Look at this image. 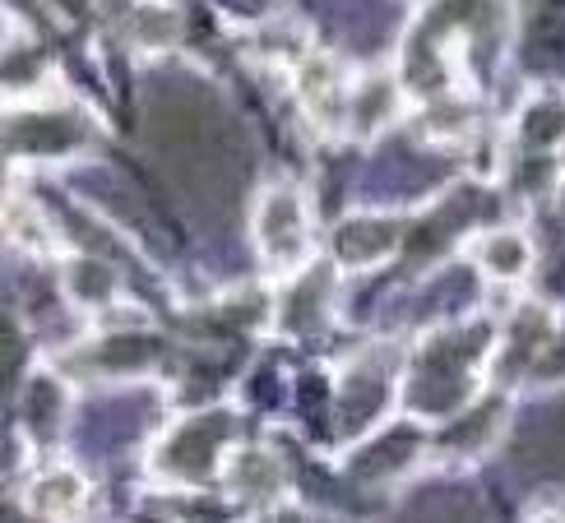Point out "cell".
<instances>
[{"label": "cell", "instance_id": "e0dca14e", "mask_svg": "<svg viewBox=\"0 0 565 523\" xmlns=\"http://www.w3.org/2000/svg\"><path fill=\"white\" fill-rule=\"evenodd\" d=\"M6 232H10V242H23L29 250H46V246H52V236H46V227H42V213L38 209H23L19 200H10V209H6Z\"/></svg>", "mask_w": 565, "mask_h": 523}, {"label": "cell", "instance_id": "ac0fdd59", "mask_svg": "<svg viewBox=\"0 0 565 523\" xmlns=\"http://www.w3.org/2000/svg\"><path fill=\"white\" fill-rule=\"evenodd\" d=\"M52 6H56L61 14H84V6H88V0H52Z\"/></svg>", "mask_w": 565, "mask_h": 523}, {"label": "cell", "instance_id": "277c9868", "mask_svg": "<svg viewBox=\"0 0 565 523\" xmlns=\"http://www.w3.org/2000/svg\"><path fill=\"white\" fill-rule=\"evenodd\" d=\"M218 478L232 501L246 510H274L282 495H288V478H282L278 459L260 445H232Z\"/></svg>", "mask_w": 565, "mask_h": 523}, {"label": "cell", "instance_id": "7c38bea8", "mask_svg": "<svg viewBox=\"0 0 565 523\" xmlns=\"http://www.w3.org/2000/svg\"><path fill=\"white\" fill-rule=\"evenodd\" d=\"M65 292L79 306H111L116 297V269L98 255H75L65 265Z\"/></svg>", "mask_w": 565, "mask_h": 523}, {"label": "cell", "instance_id": "7a4b0ae2", "mask_svg": "<svg viewBox=\"0 0 565 523\" xmlns=\"http://www.w3.org/2000/svg\"><path fill=\"white\" fill-rule=\"evenodd\" d=\"M232 426H237L232 413H195V417L177 421L153 449V472H162L168 482H185V487L214 482L223 472L227 449H232L227 445Z\"/></svg>", "mask_w": 565, "mask_h": 523}, {"label": "cell", "instance_id": "52a82bcc", "mask_svg": "<svg viewBox=\"0 0 565 523\" xmlns=\"http://www.w3.org/2000/svg\"><path fill=\"white\" fill-rule=\"evenodd\" d=\"M348 93H352V84L339 75L334 61H306L297 70V98L311 111V121L324 130L348 126Z\"/></svg>", "mask_w": 565, "mask_h": 523}, {"label": "cell", "instance_id": "2e32d148", "mask_svg": "<svg viewBox=\"0 0 565 523\" xmlns=\"http://www.w3.org/2000/svg\"><path fill=\"white\" fill-rule=\"evenodd\" d=\"M158 362V343L145 339V329L139 334H107L98 343V366L111 371V375H130V371H145Z\"/></svg>", "mask_w": 565, "mask_h": 523}, {"label": "cell", "instance_id": "8992f818", "mask_svg": "<svg viewBox=\"0 0 565 523\" xmlns=\"http://www.w3.org/2000/svg\"><path fill=\"white\" fill-rule=\"evenodd\" d=\"M398 111H404V79L385 75V70H371L348 93V130L358 139H371L385 126H394Z\"/></svg>", "mask_w": 565, "mask_h": 523}, {"label": "cell", "instance_id": "9c48e42d", "mask_svg": "<svg viewBox=\"0 0 565 523\" xmlns=\"http://www.w3.org/2000/svg\"><path fill=\"white\" fill-rule=\"evenodd\" d=\"M473 255H478V269L497 282H520L529 278L533 269V246L524 232L514 227H497V232H482L473 242Z\"/></svg>", "mask_w": 565, "mask_h": 523}, {"label": "cell", "instance_id": "5b68a950", "mask_svg": "<svg viewBox=\"0 0 565 523\" xmlns=\"http://www.w3.org/2000/svg\"><path fill=\"white\" fill-rule=\"evenodd\" d=\"M334 259L339 269H375L404 246V218L394 213H352L334 227Z\"/></svg>", "mask_w": 565, "mask_h": 523}, {"label": "cell", "instance_id": "ba28073f", "mask_svg": "<svg viewBox=\"0 0 565 523\" xmlns=\"http://www.w3.org/2000/svg\"><path fill=\"white\" fill-rule=\"evenodd\" d=\"M84 505H88V482H84V472L70 463L46 468L29 482V510L42 519H70Z\"/></svg>", "mask_w": 565, "mask_h": 523}, {"label": "cell", "instance_id": "9a60e30c", "mask_svg": "<svg viewBox=\"0 0 565 523\" xmlns=\"http://www.w3.org/2000/svg\"><path fill=\"white\" fill-rule=\"evenodd\" d=\"M130 38L145 46V52H168L181 38V14L168 0H145V6H135V14H130Z\"/></svg>", "mask_w": 565, "mask_h": 523}, {"label": "cell", "instance_id": "30bf717a", "mask_svg": "<svg viewBox=\"0 0 565 523\" xmlns=\"http://www.w3.org/2000/svg\"><path fill=\"white\" fill-rule=\"evenodd\" d=\"M552 339H556V316L543 311V306L524 301L520 311H514V320H510V339H505V348H501V366H505V375H520V371H524Z\"/></svg>", "mask_w": 565, "mask_h": 523}, {"label": "cell", "instance_id": "3957f363", "mask_svg": "<svg viewBox=\"0 0 565 523\" xmlns=\"http://www.w3.org/2000/svg\"><path fill=\"white\" fill-rule=\"evenodd\" d=\"M255 250L265 255V265L274 269H301L311 255V209H306L301 190L278 181L255 200Z\"/></svg>", "mask_w": 565, "mask_h": 523}, {"label": "cell", "instance_id": "5bb4252c", "mask_svg": "<svg viewBox=\"0 0 565 523\" xmlns=\"http://www.w3.org/2000/svg\"><path fill=\"white\" fill-rule=\"evenodd\" d=\"M23 417H29V431L38 440H56L61 421H65V389H61V380L33 375L29 380V408H23Z\"/></svg>", "mask_w": 565, "mask_h": 523}, {"label": "cell", "instance_id": "8fae6325", "mask_svg": "<svg viewBox=\"0 0 565 523\" xmlns=\"http://www.w3.org/2000/svg\"><path fill=\"white\" fill-rule=\"evenodd\" d=\"M329 311V278L324 269H297L288 297L278 306V324L292 329V334H306V329H316Z\"/></svg>", "mask_w": 565, "mask_h": 523}, {"label": "cell", "instance_id": "4fadbf2b", "mask_svg": "<svg viewBox=\"0 0 565 523\" xmlns=\"http://www.w3.org/2000/svg\"><path fill=\"white\" fill-rule=\"evenodd\" d=\"M75 145V116L70 111H33L29 116V139H10L14 153H70Z\"/></svg>", "mask_w": 565, "mask_h": 523}, {"label": "cell", "instance_id": "6da1fadb", "mask_svg": "<svg viewBox=\"0 0 565 523\" xmlns=\"http://www.w3.org/2000/svg\"><path fill=\"white\" fill-rule=\"evenodd\" d=\"M487 352H491V334L482 324L478 329H440V334L422 343L408 385H398V394H404V403L417 417L468 413L473 408L468 398L478 394V366Z\"/></svg>", "mask_w": 565, "mask_h": 523}]
</instances>
